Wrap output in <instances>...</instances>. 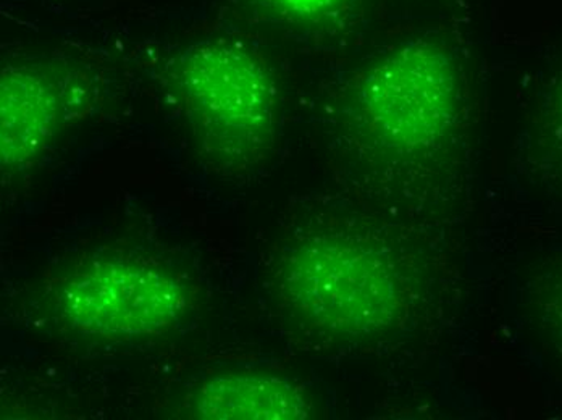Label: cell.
Listing matches in <instances>:
<instances>
[{
	"label": "cell",
	"instance_id": "6da1fadb",
	"mask_svg": "<svg viewBox=\"0 0 562 420\" xmlns=\"http://www.w3.org/2000/svg\"><path fill=\"white\" fill-rule=\"evenodd\" d=\"M281 316L304 337L362 347L392 337L411 313V279L396 252L366 234L312 231L281 248L270 268Z\"/></svg>",
	"mask_w": 562,
	"mask_h": 420
},
{
	"label": "cell",
	"instance_id": "7a4b0ae2",
	"mask_svg": "<svg viewBox=\"0 0 562 420\" xmlns=\"http://www.w3.org/2000/svg\"><path fill=\"white\" fill-rule=\"evenodd\" d=\"M166 80L199 154L215 169H251L276 145V81L249 47L225 39L191 44L167 65Z\"/></svg>",
	"mask_w": 562,
	"mask_h": 420
},
{
	"label": "cell",
	"instance_id": "3957f363",
	"mask_svg": "<svg viewBox=\"0 0 562 420\" xmlns=\"http://www.w3.org/2000/svg\"><path fill=\"white\" fill-rule=\"evenodd\" d=\"M461 91L451 50L434 41H411L359 77L349 115L370 149L393 159H420L450 141L461 115Z\"/></svg>",
	"mask_w": 562,
	"mask_h": 420
},
{
	"label": "cell",
	"instance_id": "277c9868",
	"mask_svg": "<svg viewBox=\"0 0 562 420\" xmlns=\"http://www.w3.org/2000/svg\"><path fill=\"white\" fill-rule=\"evenodd\" d=\"M190 304V288L178 273L123 256L85 261L54 292V306L70 329L109 341L169 333L183 322Z\"/></svg>",
	"mask_w": 562,
	"mask_h": 420
},
{
	"label": "cell",
	"instance_id": "5b68a950",
	"mask_svg": "<svg viewBox=\"0 0 562 420\" xmlns=\"http://www.w3.org/2000/svg\"><path fill=\"white\" fill-rule=\"evenodd\" d=\"M65 90L41 65H7L0 75V167L3 175L33 169L56 143Z\"/></svg>",
	"mask_w": 562,
	"mask_h": 420
},
{
	"label": "cell",
	"instance_id": "8992f818",
	"mask_svg": "<svg viewBox=\"0 0 562 420\" xmlns=\"http://www.w3.org/2000/svg\"><path fill=\"white\" fill-rule=\"evenodd\" d=\"M312 415L306 391L276 375H217L187 399L188 418L199 420H304Z\"/></svg>",
	"mask_w": 562,
	"mask_h": 420
},
{
	"label": "cell",
	"instance_id": "52a82bcc",
	"mask_svg": "<svg viewBox=\"0 0 562 420\" xmlns=\"http://www.w3.org/2000/svg\"><path fill=\"white\" fill-rule=\"evenodd\" d=\"M527 299L538 334L548 347L562 354V261L538 275Z\"/></svg>",
	"mask_w": 562,
	"mask_h": 420
},
{
	"label": "cell",
	"instance_id": "ba28073f",
	"mask_svg": "<svg viewBox=\"0 0 562 420\" xmlns=\"http://www.w3.org/2000/svg\"><path fill=\"white\" fill-rule=\"evenodd\" d=\"M537 133L544 169L562 184V75L544 98L538 117Z\"/></svg>",
	"mask_w": 562,
	"mask_h": 420
},
{
	"label": "cell",
	"instance_id": "9c48e42d",
	"mask_svg": "<svg viewBox=\"0 0 562 420\" xmlns=\"http://www.w3.org/2000/svg\"><path fill=\"white\" fill-rule=\"evenodd\" d=\"M267 2L277 12L291 19L318 22L337 13L346 0H267Z\"/></svg>",
	"mask_w": 562,
	"mask_h": 420
}]
</instances>
